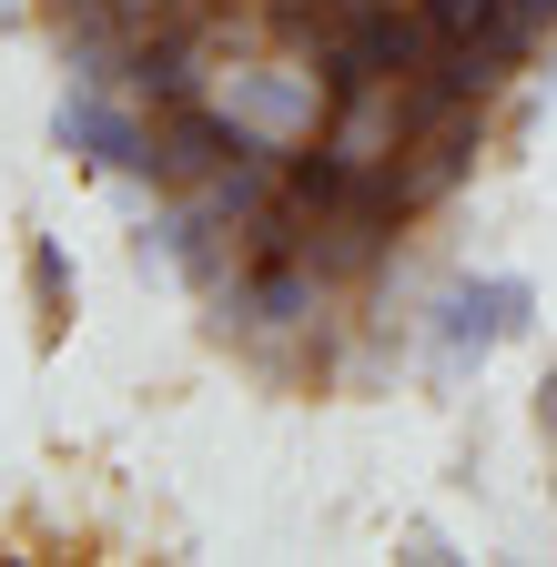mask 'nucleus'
<instances>
[{"mask_svg":"<svg viewBox=\"0 0 557 567\" xmlns=\"http://www.w3.org/2000/svg\"><path fill=\"white\" fill-rule=\"evenodd\" d=\"M537 324V295L527 274H446L426 305H415V354H426L436 385H466L497 344H517Z\"/></svg>","mask_w":557,"mask_h":567,"instance_id":"1","label":"nucleus"},{"mask_svg":"<svg viewBox=\"0 0 557 567\" xmlns=\"http://www.w3.org/2000/svg\"><path fill=\"white\" fill-rule=\"evenodd\" d=\"M214 102H224V122H234L244 142H264V153H295V142H314L324 112H334L314 51L274 41V31H264L254 61H214Z\"/></svg>","mask_w":557,"mask_h":567,"instance_id":"2","label":"nucleus"},{"mask_svg":"<svg viewBox=\"0 0 557 567\" xmlns=\"http://www.w3.org/2000/svg\"><path fill=\"white\" fill-rule=\"evenodd\" d=\"M51 153H72L112 183H153V112L112 82H72L51 102Z\"/></svg>","mask_w":557,"mask_h":567,"instance_id":"3","label":"nucleus"},{"mask_svg":"<svg viewBox=\"0 0 557 567\" xmlns=\"http://www.w3.org/2000/svg\"><path fill=\"white\" fill-rule=\"evenodd\" d=\"M21 274H31V334L61 344V334H72V254H61V234H31Z\"/></svg>","mask_w":557,"mask_h":567,"instance_id":"4","label":"nucleus"},{"mask_svg":"<svg viewBox=\"0 0 557 567\" xmlns=\"http://www.w3.org/2000/svg\"><path fill=\"white\" fill-rule=\"evenodd\" d=\"M537 436H547V446H557V365H547V375H537Z\"/></svg>","mask_w":557,"mask_h":567,"instance_id":"5","label":"nucleus"},{"mask_svg":"<svg viewBox=\"0 0 557 567\" xmlns=\"http://www.w3.org/2000/svg\"><path fill=\"white\" fill-rule=\"evenodd\" d=\"M61 11H102V0H51V21H61Z\"/></svg>","mask_w":557,"mask_h":567,"instance_id":"6","label":"nucleus"}]
</instances>
